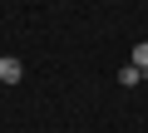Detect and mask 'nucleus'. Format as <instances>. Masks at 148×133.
<instances>
[{
  "label": "nucleus",
  "mask_w": 148,
  "mask_h": 133,
  "mask_svg": "<svg viewBox=\"0 0 148 133\" xmlns=\"http://www.w3.org/2000/svg\"><path fill=\"white\" fill-rule=\"evenodd\" d=\"M20 74H25V64H20L15 54H5V59H0V84H20Z\"/></svg>",
  "instance_id": "1"
},
{
  "label": "nucleus",
  "mask_w": 148,
  "mask_h": 133,
  "mask_svg": "<svg viewBox=\"0 0 148 133\" xmlns=\"http://www.w3.org/2000/svg\"><path fill=\"white\" fill-rule=\"evenodd\" d=\"M128 64H133V69H143V74H148V40H138V44H133V59H128Z\"/></svg>",
  "instance_id": "2"
},
{
  "label": "nucleus",
  "mask_w": 148,
  "mask_h": 133,
  "mask_svg": "<svg viewBox=\"0 0 148 133\" xmlns=\"http://www.w3.org/2000/svg\"><path fill=\"white\" fill-rule=\"evenodd\" d=\"M138 79H143V69H133V64H123V69H119V84H123V89H133Z\"/></svg>",
  "instance_id": "3"
}]
</instances>
